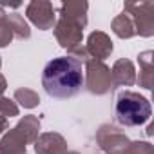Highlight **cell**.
Segmentation results:
<instances>
[{"label":"cell","mask_w":154,"mask_h":154,"mask_svg":"<svg viewBox=\"0 0 154 154\" xmlns=\"http://www.w3.org/2000/svg\"><path fill=\"white\" fill-rule=\"evenodd\" d=\"M149 116H150V103L143 96H140L136 93H123L118 98L116 120L122 125L136 127V125L145 123L149 120Z\"/></svg>","instance_id":"7a4b0ae2"},{"label":"cell","mask_w":154,"mask_h":154,"mask_svg":"<svg viewBox=\"0 0 154 154\" xmlns=\"http://www.w3.org/2000/svg\"><path fill=\"white\" fill-rule=\"evenodd\" d=\"M84 65L72 56H58L47 62L42 72V85L53 98H71L84 87Z\"/></svg>","instance_id":"6da1fadb"}]
</instances>
